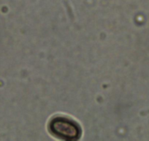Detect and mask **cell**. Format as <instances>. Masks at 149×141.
Wrapping results in <instances>:
<instances>
[{
  "label": "cell",
  "instance_id": "6da1fadb",
  "mask_svg": "<svg viewBox=\"0 0 149 141\" xmlns=\"http://www.w3.org/2000/svg\"><path fill=\"white\" fill-rule=\"evenodd\" d=\"M54 135L66 140H76L81 135V130L76 123L64 118H54L50 124Z\"/></svg>",
  "mask_w": 149,
  "mask_h": 141
}]
</instances>
